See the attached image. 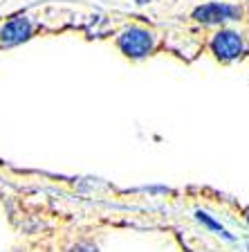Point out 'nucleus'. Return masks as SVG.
Returning <instances> with one entry per match:
<instances>
[{
    "instance_id": "f257e3e1",
    "label": "nucleus",
    "mask_w": 249,
    "mask_h": 252,
    "mask_svg": "<svg viewBox=\"0 0 249 252\" xmlns=\"http://www.w3.org/2000/svg\"><path fill=\"white\" fill-rule=\"evenodd\" d=\"M117 45L126 57H146V54L153 52V34L146 30H139V27H130L117 38Z\"/></svg>"
},
{
    "instance_id": "f03ea898",
    "label": "nucleus",
    "mask_w": 249,
    "mask_h": 252,
    "mask_svg": "<svg viewBox=\"0 0 249 252\" xmlns=\"http://www.w3.org/2000/svg\"><path fill=\"white\" fill-rule=\"evenodd\" d=\"M211 50L220 61H234L243 54V41L236 32H218L211 41Z\"/></svg>"
},
{
    "instance_id": "7ed1b4c3",
    "label": "nucleus",
    "mask_w": 249,
    "mask_h": 252,
    "mask_svg": "<svg viewBox=\"0 0 249 252\" xmlns=\"http://www.w3.org/2000/svg\"><path fill=\"white\" fill-rule=\"evenodd\" d=\"M31 34V25L27 18H14L5 25V30L0 32V43L2 45H16V43L29 38Z\"/></svg>"
},
{
    "instance_id": "20e7f679",
    "label": "nucleus",
    "mask_w": 249,
    "mask_h": 252,
    "mask_svg": "<svg viewBox=\"0 0 249 252\" xmlns=\"http://www.w3.org/2000/svg\"><path fill=\"white\" fill-rule=\"evenodd\" d=\"M234 7H229V5H207L202 7V9L195 14L197 21H204V23H216V21H227V18H234L236 16Z\"/></svg>"
},
{
    "instance_id": "39448f33",
    "label": "nucleus",
    "mask_w": 249,
    "mask_h": 252,
    "mask_svg": "<svg viewBox=\"0 0 249 252\" xmlns=\"http://www.w3.org/2000/svg\"><path fill=\"white\" fill-rule=\"evenodd\" d=\"M74 252H92V250H83V248H77Z\"/></svg>"
}]
</instances>
